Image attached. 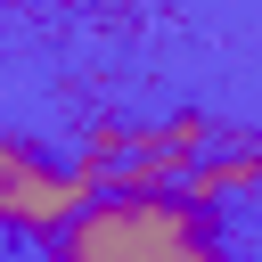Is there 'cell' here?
<instances>
[{"mask_svg": "<svg viewBox=\"0 0 262 262\" xmlns=\"http://www.w3.org/2000/svg\"><path fill=\"white\" fill-rule=\"evenodd\" d=\"M98 188L82 172H57L41 164L25 139H0V229H25V237H57Z\"/></svg>", "mask_w": 262, "mask_h": 262, "instance_id": "2", "label": "cell"}, {"mask_svg": "<svg viewBox=\"0 0 262 262\" xmlns=\"http://www.w3.org/2000/svg\"><path fill=\"white\" fill-rule=\"evenodd\" d=\"M229 188H262V156H221V164H188L172 196H188V205L205 213V205H221Z\"/></svg>", "mask_w": 262, "mask_h": 262, "instance_id": "3", "label": "cell"}, {"mask_svg": "<svg viewBox=\"0 0 262 262\" xmlns=\"http://www.w3.org/2000/svg\"><path fill=\"white\" fill-rule=\"evenodd\" d=\"M49 262H221V254L188 196H90L49 237Z\"/></svg>", "mask_w": 262, "mask_h": 262, "instance_id": "1", "label": "cell"}]
</instances>
